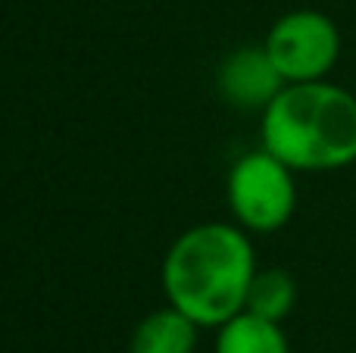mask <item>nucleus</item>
Instances as JSON below:
<instances>
[{
    "label": "nucleus",
    "instance_id": "1",
    "mask_svg": "<svg viewBox=\"0 0 356 353\" xmlns=\"http://www.w3.org/2000/svg\"><path fill=\"white\" fill-rule=\"evenodd\" d=\"M257 275L250 238L225 222H203L175 238L163 260V291L200 329L238 316Z\"/></svg>",
    "mask_w": 356,
    "mask_h": 353
},
{
    "label": "nucleus",
    "instance_id": "2",
    "mask_svg": "<svg viewBox=\"0 0 356 353\" xmlns=\"http://www.w3.org/2000/svg\"><path fill=\"white\" fill-rule=\"evenodd\" d=\"M263 147L294 172H334L356 163V94L332 81H297L263 110Z\"/></svg>",
    "mask_w": 356,
    "mask_h": 353
},
{
    "label": "nucleus",
    "instance_id": "3",
    "mask_svg": "<svg viewBox=\"0 0 356 353\" xmlns=\"http://www.w3.org/2000/svg\"><path fill=\"white\" fill-rule=\"evenodd\" d=\"M228 206L244 231L272 235L284 229L297 210L294 169L266 147L244 154L228 172Z\"/></svg>",
    "mask_w": 356,
    "mask_h": 353
},
{
    "label": "nucleus",
    "instance_id": "4",
    "mask_svg": "<svg viewBox=\"0 0 356 353\" xmlns=\"http://www.w3.org/2000/svg\"><path fill=\"white\" fill-rule=\"evenodd\" d=\"M263 44L288 85L319 81L341 56V28L319 10H291L275 19Z\"/></svg>",
    "mask_w": 356,
    "mask_h": 353
},
{
    "label": "nucleus",
    "instance_id": "5",
    "mask_svg": "<svg viewBox=\"0 0 356 353\" xmlns=\"http://www.w3.org/2000/svg\"><path fill=\"white\" fill-rule=\"evenodd\" d=\"M219 94L238 110H259L263 113L278 94L284 91V75L272 63L266 44H247L222 60L216 75Z\"/></svg>",
    "mask_w": 356,
    "mask_h": 353
},
{
    "label": "nucleus",
    "instance_id": "6",
    "mask_svg": "<svg viewBox=\"0 0 356 353\" xmlns=\"http://www.w3.org/2000/svg\"><path fill=\"white\" fill-rule=\"evenodd\" d=\"M200 325L178 306H163L144 316L131 331L129 353H194Z\"/></svg>",
    "mask_w": 356,
    "mask_h": 353
},
{
    "label": "nucleus",
    "instance_id": "7",
    "mask_svg": "<svg viewBox=\"0 0 356 353\" xmlns=\"http://www.w3.org/2000/svg\"><path fill=\"white\" fill-rule=\"evenodd\" d=\"M216 353H291V347L282 331V322L241 310L238 316L219 325Z\"/></svg>",
    "mask_w": 356,
    "mask_h": 353
},
{
    "label": "nucleus",
    "instance_id": "8",
    "mask_svg": "<svg viewBox=\"0 0 356 353\" xmlns=\"http://www.w3.org/2000/svg\"><path fill=\"white\" fill-rule=\"evenodd\" d=\"M297 306V281L288 269H257L250 281V291H247V313H257L263 319L272 322H282L291 316V310Z\"/></svg>",
    "mask_w": 356,
    "mask_h": 353
}]
</instances>
